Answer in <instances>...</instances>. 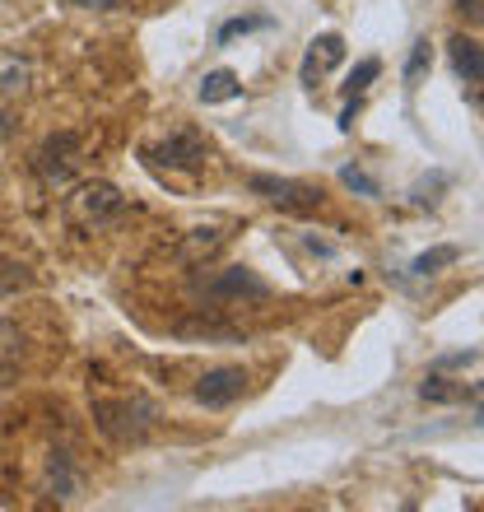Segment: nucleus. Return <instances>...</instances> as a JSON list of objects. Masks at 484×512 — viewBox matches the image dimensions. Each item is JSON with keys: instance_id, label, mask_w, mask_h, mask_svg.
Segmentation results:
<instances>
[{"instance_id": "nucleus-24", "label": "nucleus", "mask_w": 484, "mask_h": 512, "mask_svg": "<svg viewBox=\"0 0 484 512\" xmlns=\"http://www.w3.org/2000/svg\"><path fill=\"white\" fill-rule=\"evenodd\" d=\"M466 396H475V401H484V382H480V387H471V391H466Z\"/></svg>"}, {"instance_id": "nucleus-14", "label": "nucleus", "mask_w": 484, "mask_h": 512, "mask_svg": "<svg viewBox=\"0 0 484 512\" xmlns=\"http://www.w3.org/2000/svg\"><path fill=\"white\" fill-rule=\"evenodd\" d=\"M261 28H270L266 14H238V19H229V24H219L215 42L219 47H229L233 38H247V33H261Z\"/></svg>"}, {"instance_id": "nucleus-5", "label": "nucleus", "mask_w": 484, "mask_h": 512, "mask_svg": "<svg viewBox=\"0 0 484 512\" xmlns=\"http://www.w3.org/2000/svg\"><path fill=\"white\" fill-rule=\"evenodd\" d=\"M145 159L154 163V168H182V173H201L205 159H210V145H205V135L196 131H173L168 140H159L154 149H145Z\"/></svg>"}, {"instance_id": "nucleus-1", "label": "nucleus", "mask_w": 484, "mask_h": 512, "mask_svg": "<svg viewBox=\"0 0 484 512\" xmlns=\"http://www.w3.org/2000/svg\"><path fill=\"white\" fill-rule=\"evenodd\" d=\"M98 429L108 433L112 443H145L154 424H159V405L145 396H121V401H94Z\"/></svg>"}, {"instance_id": "nucleus-25", "label": "nucleus", "mask_w": 484, "mask_h": 512, "mask_svg": "<svg viewBox=\"0 0 484 512\" xmlns=\"http://www.w3.org/2000/svg\"><path fill=\"white\" fill-rule=\"evenodd\" d=\"M475 424H484V401H480V410H475Z\"/></svg>"}, {"instance_id": "nucleus-12", "label": "nucleus", "mask_w": 484, "mask_h": 512, "mask_svg": "<svg viewBox=\"0 0 484 512\" xmlns=\"http://www.w3.org/2000/svg\"><path fill=\"white\" fill-rule=\"evenodd\" d=\"M47 485L61 503H70L80 494V480H75V466H70V452H52V466H47Z\"/></svg>"}, {"instance_id": "nucleus-13", "label": "nucleus", "mask_w": 484, "mask_h": 512, "mask_svg": "<svg viewBox=\"0 0 484 512\" xmlns=\"http://www.w3.org/2000/svg\"><path fill=\"white\" fill-rule=\"evenodd\" d=\"M457 261H461V247H452V243L429 247V252H419L415 261H410V275H415V280H429V275H438V270H447V266H457Z\"/></svg>"}, {"instance_id": "nucleus-7", "label": "nucleus", "mask_w": 484, "mask_h": 512, "mask_svg": "<svg viewBox=\"0 0 484 512\" xmlns=\"http://www.w3.org/2000/svg\"><path fill=\"white\" fill-rule=\"evenodd\" d=\"M242 391H247V373H242V368H210V373L191 387V396H196L205 410H229Z\"/></svg>"}, {"instance_id": "nucleus-4", "label": "nucleus", "mask_w": 484, "mask_h": 512, "mask_svg": "<svg viewBox=\"0 0 484 512\" xmlns=\"http://www.w3.org/2000/svg\"><path fill=\"white\" fill-rule=\"evenodd\" d=\"M80 149L84 140L75 131H56L47 135L38 145V154H33V173L47 182V187H66L70 177H75V163H80Z\"/></svg>"}, {"instance_id": "nucleus-22", "label": "nucleus", "mask_w": 484, "mask_h": 512, "mask_svg": "<svg viewBox=\"0 0 484 512\" xmlns=\"http://www.w3.org/2000/svg\"><path fill=\"white\" fill-rule=\"evenodd\" d=\"M70 5H80V10H121V0H70Z\"/></svg>"}, {"instance_id": "nucleus-16", "label": "nucleus", "mask_w": 484, "mask_h": 512, "mask_svg": "<svg viewBox=\"0 0 484 512\" xmlns=\"http://www.w3.org/2000/svg\"><path fill=\"white\" fill-rule=\"evenodd\" d=\"M419 396L433 405H452V401H466V387H447V378L433 368L429 378H424V387H419Z\"/></svg>"}, {"instance_id": "nucleus-11", "label": "nucleus", "mask_w": 484, "mask_h": 512, "mask_svg": "<svg viewBox=\"0 0 484 512\" xmlns=\"http://www.w3.org/2000/svg\"><path fill=\"white\" fill-rule=\"evenodd\" d=\"M229 98H242V84L233 70H210L201 80V103L205 108H215V103H229Z\"/></svg>"}, {"instance_id": "nucleus-18", "label": "nucleus", "mask_w": 484, "mask_h": 512, "mask_svg": "<svg viewBox=\"0 0 484 512\" xmlns=\"http://www.w3.org/2000/svg\"><path fill=\"white\" fill-rule=\"evenodd\" d=\"M340 182H345L350 191H359V196H377V182L363 173V168H354V163H345V168H340Z\"/></svg>"}, {"instance_id": "nucleus-3", "label": "nucleus", "mask_w": 484, "mask_h": 512, "mask_svg": "<svg viewBox=\"0 0 484 512\" xmlns=\"http://www.w3.org/2000/svg\"><path fill=\"white\" fill-rule=\"evenodd\" d=\"M247 191L261 196V201L280 205L289 215H312L317 205H322V191L312 187V182H294V177H270V173H252L247 177Z\"/></svg>"}, {"instance_id": "nucleus-6", "label": "nucleus", "mask_w": 484, "mask_h": 512, "mask_svg": "<svg viewBox=\"0 0 484 512\" xmlns=\"http://www.w3.org/2000/svg\"><path fill=\"white\" fill-rule=\"evenodd\" d=\"M205 289H210V298H219V303H238V298L242 303H266L270 298V284L261 280L252 266H229L219 280L205 284Z\"/></svg>"}, {"instance_id": "nucleus-15", "label": "nucleus", "mask_w": 484, "mask_h": 512, "mask_svg": "<svg viewBox=\"0 0 484 512\" xmlns=\"http://www.w3.org/2000/svg\"><path fill=\"white\" fill-rule=\"evenodd\" d=\"M377 75H382V61H377V56H363L359 66L345 75V98H363V94H368V84H373Z\"/></svg>"}, {"instance_id": "nucleus-20", "label": "nucleus", "mask_w": 484, "mask_h": 512, "mask_svg": "<svg viewBox=\"0 0 484 512\" xmlns=\"http://www.w3.org/2000/svg\"><path fill=\"white\" fill-rule=\"evenodd\" d=\"M475 364V350H461V354H443V359H438V373H447V368H471Z\"/></svg>"}, {"instance_id": "nucleus-23", "label": "nucleus", "mask_w": 484, "mask_h": 512, "mask_svg": "<svg viewBox=\"0 0 484 512\" xmlns=\"http://www.w3.org/2000/svg\"><path fill=\"white\" fill-rule=\"evenodd\" d=\"M14 135V112H0V145H10Z\"/></svg>"}, {"instance_id": "nucleus-2", "label": "nucleus", "mask_w": 484, "mask_h": 512, "mask_svg": "<svg viewBox=\"0 0 484 512\" xmlns=\"http://www.w3.org/2000/svg\"><path fill=\"white\" fill-rule=\"evenodd\" d=\"M66 219L84 233H103V229H112L117 219H126V196H121L112 182H84L66 201Z\"/></svg>"}, {"instance_id": "nucleus-17", "label": "nucleus", "mask_w": 484, "mask_h": 512, "mask_svg": "<svg viewBox=\"0 0 484 512\" xmlns=\"http://www.w3.org/2000/svg\"><path fill=\"white\" fill-rule=\"evenodd\" d=\"M424 70H429V38H419L415 47H410V56H405V84L415 89V84L424 80Z\"/></svg>"}, {"instance_id": "nucleus-9", "label": "nucleus", "mask_w": 484, "mask_h": 512, "mask_svg": "<svg viewBox=\"0 0 484 512\" xmlns=\"http://www.w3.org/2000/svg\"><path fill=\"white\" fill-rule=\"evenodd\" d=\"M447 61H452V70H457V80L484 84V47L475 38L452 33V38H447Z\"/></svg>"}, {"instance_id": "nucleus-8", "label": "nucleus", "mask_w": 484, "mask_h": 512, "mask_svg": "<svg viewBox=\"0 0 484 512\" xmlns=\"http://www.w3.org/2000/svg\"><path fill=\"white\" fill-rule=\"evenodd\" d=\"M340 61H345V38H340V33H322V38L308 42L298 80L308 84V89H317V80H326V70H336Z\"/></svg>"}, {"instance_id": "nucleus-19", "label": "nucleus", "mask_w": 484, "mask_h": 512, "mask_svg": "<svg viewBox=\"0 0 484 512\" xmlns=\"http://www.w3.org/2000/svg\"><path fill=\"white\" fill-rule=\"evenodd\" d=\"M457 14L466 19V24L484 28V0H457Z\"/></svg>"}, {"instance_id": "nucleus-10", "label": "nucleus", "mask_w": 484, "mask_h": 512, "mask_svg": "<svg viewBox=\"0 0 484 512\" xmlns=\"http://www.w3.org/2000/svg\"><path fill=\"white\" fill-rule=\"evenodd\" d=\"M33 84V66L24 56H0V98H19Z\"/></svg>"}, {"instance_id": "nucleus-21", "label": "nucleus", "mask_w": 484, "mask_h": 512, "mask_svg": "<svg viewBox=\"0 0 484 512\" xmlns=\"http://www.w3.org/2000/svg\"><path fill=\"white\" fill-rule=\"evenodd\" d=\"M363 112V98H350L345 103V112H340V131H354V117Z\"/></svg>"}]
</instances>
